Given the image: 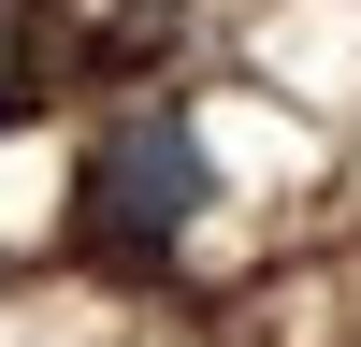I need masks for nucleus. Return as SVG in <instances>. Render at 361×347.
Returning <instances> with one entry per match:
<instances>
[{"instance_id": "obj_1", "label": "nucleus", "mask_w": 361, "mask_h": 347, "mask_svg": "<svg viewBox=\"0 0 361 347\" xmlns=\"http://www.w3.org/2000/svg\"><path fill=\"white\" fill-rule=\"evenodd\" d=\"M202 202H217L202 130H188L173 102H145V116H116V130L87 145V174H73V246H87V260H159Z\"/></svg>"}, {"instance_id": "obj_2", "label": "nucleus", "mask_w": 361, "mask_h": 347, "mask_svg": "<svg viewBox=\"0 0 361 347\" xmlns=\"http://www.w3.org/2000/svg\"><path fill=\"white\" fill-rule=\"evenodd\" d=\"M29 29H44V0H0V130L44 102V58H29Z\"/></svg>"}]
</instances>
